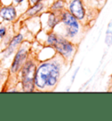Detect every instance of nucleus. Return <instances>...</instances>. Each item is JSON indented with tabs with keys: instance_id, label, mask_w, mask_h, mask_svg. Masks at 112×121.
Returning <instances> with one entry per match:
<instances>
[{
	"instance_id": "obj_1",
	"label": "nucleus",
	"mask_w": 112,
	"mask_h": 121,
	"mask_svg": "<svg viewBox=\"0 0 112 121\" xmlns=\"http://www.w3.org/2000/svg\"><path fill=\"white\" fill-rule=\"evenodd\" d=\"M60 71L54 64L45 63L39 68L34 76L35 84L39 88H44L46 85L54 86L57 82Z\"/></svg>"
},
{
	"instance_id": "obj_2",
	"label": "nucleus",
	"mask_w": 112,
	"mask_h": 121,
	"mask_svg": "<svg viewBox=\"0 0 112 121\" xmlns=\"http://www.w3.org/2000/svg\"><path fill=\"white\" fill-rule=\"evenodd\" d=\"M34 76H35V67L32 62H28L23 70L24 91H32L33 90Z\"/></svg>"
},
{
	"instance_id": "obj_3",
	"label": "nucleus",
	"mask_w": 112,
	"mask_h": 121,
	"mask_svg": "<svg viewBox=\"0 0 112 121\" xmlns=\"http://www.w3.org/2000/svg\"><path fill=\"white\" fill-rule=\"evenodd\" d=\"M47 41L50 45L54 46L58 51L64 55H67L68 54H70L72 52V49H73L69 42H67V40H65L63 39L58 38L57 36H55L54 34H52L48 37Z\"/></svg>"
},
{
	"instance_id": "obj_4",
	"label": "nucleus",
	"mask_w": 112,
	"mask_h": 121,
	"mask_svg": "<svg viewBox=\"0 0 112 121\" xmlns=\"http://www.w3.org/2000/svg\"><path fill=\"white\" fill-rule=\"evenodd\" d=\"M63 22L67 26V31H68V35L69 36H74L75 35L76 33L78 32V23L76 18L74 16L70 15L68 13H65L63 15Z\"/></svg>"
},
{
	"instance_id": "obj_5",
	"label": "nucleus",
	"mask_w": 112,
	"mask_h": 121,
	"mask_svg": "<svg viewBox=\"0 0 112 121\" xmlns=\"http://www.w3.org/2000/svg\"><path fill=\"white\" fill-rule=\"evenodd\" d=\"M70 11L73 13L75 18L82 19L84 17V10L82 8V3L80 0H75L70 4Z\"/></svg>"
},
{
	"instance_id": "obj_6",
	"label": "nucleus",
	"mask_w": 112,
	"mask_h": 121,
	"mask_svg": "<svg viewBox=\"0 0 112 121\" xmlns=\"http://www.w3.org/2000/svg\"><path fill=\"white\" fill-rule=\"evenodd\" d=\"M0 16L5 20H12L16 17V11L13 7H4L0 11Z\"/></svg>"
},
{
	"instance_id": "obj_7",
	"label": "nucleus",
	"mask_w": 112,
	"mask_h": 121,
	"mask_svg": "<svg viewBox=\"0 0 112 121\" xmlns=\"http://www.w3.org/2000/svg\"><path fill=\"white\" fill-rule=\"evenodd\" d=\"M25 55H26V52L24 49H21V50L18 51V53L16 55L15 59H14V61H13V64H12V69L13 72H15V71H17L18 69L19 66L21 65L25 57Z\"/></svg>"
},
{
	"instance_id": "obj_8",
	"label": "nucleus",
	"mask_w": 112,
	"mask_h": 121,
	"mask_svg": "<svg viewBox=\"0 0 112 121\" xmlns=\"http://www.w3.org/2000/svg\"><path fill=\"white\" fill-rule=\"evenodd\" d=\"M22 39H23V37H22V35H18V36H16L14 39H13V40L12 41V43L10 44V47H9V48H8V52H9V54H12V51L15 49V48L18 46V44L20 41L22 40Z\"/></svg>"
},
{
	"instance_id": "obj_9",
	"label": "nucleus",
	"mask_w": 112,
	"mask_h": 121,
	"mask_svg": "<svg viewBox=\"0 0 112 121\" xmlns=\"http://www.w3.org/2000/svg\"><path fill=\"white\" fill-rule=\"evenodd\" d=\"M105 42L109 46L112 43V22L109 24L108 31H107V37L105 39Z\"/></svg>"
},
{
	"instance_id": "obj_10",
	"label": "nucleus",
	"mask_w": 112,
	"mask_h": 121,
	"mask_svg": "<svg viewBox=\"0 0 112 121\" xmlns=\"http://www.w3.org/2000/svg\"><path fill=\"white\" fill-rule=\"evenodd\" d=\"M41 8H42V4H36V5L33 6V8H31V9L27 12V13L30 16H33V15H34V14H36L38 12H39V11L41 10Z\"/></svg>"
},
{
	"instance_id": "obj_11",
	"label": "nucleus",
	"mask_w": 112,
	"mask_h": 121,
	"mask_svg": "<svg viewBox=\"0 0 112 121\" xmlns=\"http://www.w3.org/2000/svg\"><path fill=\"white\" fill-rule=\"evenodd\" d=\"M4 34H5V28L4 27L0 28V37H1V38L4 37Z\"/></svg>"
},
{
	"instance_id": "obj_12",
	"label": "nucleus",
	"mask_w": 112,
	"mask_h": 121,
	"mask_svg": "<svg viewBox=\"0 0 112 121\" xmlns=\"http://www.w3.org/2000/svg\"><path fill=\"white\" fill-rule=\"evenodd\" d=\"M30 1L32 4H36V3H38L39 1H40V0H30Z\"/></svg>"
},
{
	"instance_id": "obj_13",
	"label": "nucleus",
	"mask_w": 112,
	"mask_h": 121,
	"mask_svg": "<svg viewBox=\"0 0 112 121\" xmlns=\"http://www.w3.org/2000/svg\"><path fill=\"white\" fill-rule=\"evenodd\" d=\"M15 1L17 2V3H21L23 0H15Z\"/></svg>"
}]
</instances>
